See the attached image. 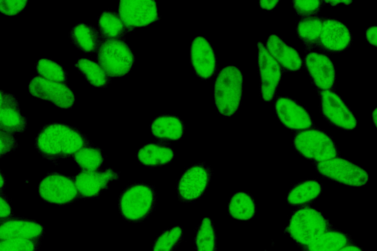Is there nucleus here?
<instances>
[{"label":"nucleus","mask_w":377,"mask_h":251,"mask_svg":"<svg viewBox=\"0 0 377 251\" xmlns=\"http://www.w3.org/2000/svg\"><path fill=\"white\" fill-rule=\"evenodd\" d=\"M34 145L43 158L55 163L74 155L82 147L93 144L76 127L54 123L45 125L40 129Z\"/></svg>","instance_id":"f257e3e1"},{"label":"nucleus","mask_w":377,"mask_h":251,"mask_svg":"<svg viewBox=\"0 0 377 251\" xmlns=\"http://www.w3.org/2000/svg\"><path fill=\"white\" fill-rule=\"evenodd\" d=\"M157 203L154 186L135 183L126 188L118 201L119 213L129 222L139 223L146 219L153 212Z\"/></svg>","instance_id":"f03ea898"},{"label":"nucleus","mask_w":377,"mask_h":251,"mask_svg":"<svg viewBox=\"0 0 377 251\" xmlns=\"http://www.w3.org/2000/svg\"><path fill=\"white\" fill-rule=\"evenodd\" d=\"M243 76L241 70L228 65L218 72L214 86V101L219 113L231 117L237 111L242 95Z\"/></svg>","instance_id":"7ed1b4c3"},{"label":"nucleus","mask_w":377,"mask_h":251,"mask_svg":"<svg viewBox=\"0 0 377 251\" xmlns=\"http://www.w3.org/2000/svg\"><path fill=\"white\" fill-rule=\"evenodd\" d=\"M333 227L332 225L321 212L314 208L306 207L293 214L286 231L301 249L319 235Z\"/></svg>","instance_id":"20e7f679"},{"label":"nucleus","mask_w":377,"mask_h":251,"mask_svg":"<svg viewBox=\"0 0 377 251\" xmlns=\"http://www.w3.org/2000/svg\"><path fill=\"white\" fill-rule=\"evenodd\" d=\"M293 145L301 156L316 163L340 155L332 138L318 128H309L296 133L293 139Z\"/></svg>","instance_id":"39448f33"},{"label":"nucleus","mask_w":377,"mask_h":251,"mask_svg":"<svg viewBox=\"0 0 377 251\" xmlns=\"http://www.w3.org/2000/svg\"><path fill=\"white\" fill-rule=\"evenodd\" d=\"M97 61L110 77L127 75L135 62L129 45L121 39L105 40L97 51Z\"/></svg>","instance_id":"423d86ee"},{"label":"nucleus","mask_w":377,"mask_h":251,"mask_svg":"<svg viewBox=\"0 0 377 251\" xmlns=\"http://www.w3.org/2000/svg\"><path fill=\"white\" fill-rule=\"evenodd\" d=\"M315 166L323 177L345 185L361 187L369 180L368 174L364 169L342 158L337 157L316 163Z\"/></svg>","instance_id":"0eeeda50"},{"label":"nucleus","mask_w":377,"mask_h":251,"mask_svg":"<svg viewBox=\"0 0 377 251\" xmlns=\"http://www.w3.org/2000/svg\"><path fill=\"white\" fill-rule=\"evenodd\" d=\"M38 194L44 201L58 205L70 204L80 199L74 178L51 172L41 180Z\"/></svg>","instance_id":"6e6552de"},{"label":"nucleus","mask_w":377,"mask_h":251,"mask_svg":"<svg viewBox=\"0 0 377 251\" xmlns=\"http://www.w3.org/2000/svg\"><path fill=\"white\" fill-rule=\"evenodd\" d=\"M212 169L204 162L193 165L183 174L177 185L179 200L193 201L205 192L211 181Z\"/></svg>","instance_id":"1a4fd4ad"},{"label":"nucleus","mask_w":377,"mask_h":251,"mask_svg":"<svg viewBox=\"0 0 377 251\" xmlns=\"http://www.w3.org/2000/svg\"><path fill=\"white\" fill-rule=\"evenodd\" d=\"M322 115L332 126L344 130L354 129L357 121L342 98L334 91L319 92Z\"/></svg>","instance_id":"9d476101"},{"label":"nucleus","mask_w":377,"mask_h":251,"mask_svg":"<svg viewBox=\"0 0 377 251\" xmlns=\"http://www.w3.org/2000/svg\"><path fill=\"white\" fill-rule=\"evenodd\" d=\"M303 66L318 92L335 90V69L326 54L315 51L306 53L303 59Z\"/></svg>","instance_id":"9b49d317"},{"label":"nucleus","mask_w":377,"mask_h":251,"mask_svg":"<svg viewBox=\"0 0 377 251\" xmlns=\"http://www.w3.org/2000/svg\"><path fill=\"white\" fill-rule=\"evenodd\" d=\"M28 91L34 97L48 100L59 108H71L75 102V94L66 84L51 81L39 76L31 78Z\"/></svg>","instance_id":"f8f14e48"},{"label":"nucleus","mask_w":377,"mask_h":251,"mask_svg":"<svg viewBox=\"0 0 377 251\" xmlns=\"http://www.w3.org/2000/svg\"><path fill=\"white\" fill-rule=\"evenodd\" d=\"M118 14L130 29L145 26L159 19L155 0H122L119 3Z\"/></svg>","instance_id":"ddd939ff"},{"label":"nucleus","mask_w":377,"mask_h":251,"mask_svg":"<svg viewBox=\"0 0 377 251\" xmlns=\"http://www.w3.org/2000/svg\"><path fill=\"white\" fill-rule=\"evenodd\" d=\"M352 36L348 27L342 22L325 17L317 48L323 54L337 53L349 49Z\"/></svg>","instance_id":"4468645a"},{"label":"nucleus","mask_w":377,"mask_h":251,"mask_svg":"<svg viewBox=\"0 0 377 251\" xmlns=\"http://www.w3.org/2000/svg\"><path fill=\"white\" fill-rule=\"evenodd\" d=\"M258 49V64L260 76V89L262 98L270 101L274 98L281 80L283 70L261 42L257 44Z\"/></svg>","instance_id":"2eb2a0df"},{"label":"nucleus","mask_w":377,"mask_h":251,"mask_svg":"<svg viewBox=\"0 0 377 251\" xmlns=\"http://www.w3.org/2000/svg\"><path fill=\"white\" fill-rule=\"evenodd\" d=\"M274 109L279 121L290 129L300 131L314 126L307 111L290 98L278 97L274 103Z\"/></svg>","instance_id":"dca6fc26"},{"label":"nucleus","mask_w":377,"mask_h":251,"mask_svg":"<svg viewBox=\"0 0 377 251\" xmlns=\"http://www.w3.org/2000/svg\"><path fill=\"white\" fill-rule=\"evenodd\" d=\"M119 173L111 168L94 171H82L74 178L80 199H92L108 187V183L119 178Z\"/></svg>","instance_id":"f3484780"},{"label":"nucleus","mask_w":377,"mask_h":251,"mask_svg":"<svg viewBox=\"0 0 377 251\" xmlns=\"http://www.w3.org/2000/svg\"><path fill=\"white\" fill-rule=\"evenodd\" d=\"M190 62L196 75L202 79L212 77L217 70L216 57L210 43L203 36L195 37L190 47Z\"/></svg>","instance_id":"a211bd4d"},{"label":"nucleus","mask_w":377,"mask_h":251,"mask_svg":"<svg viewBox=\"0 0 377 251\" xmlns=\"http://www.w3.org/2000/svg\"><path fill=\"white\" fill-rule=\"evenodd\" d=\"M44 233V226L33 220L15 216L0 222V240L20 238L41 240Z\"/></svg>","instance_id":"6ab92c4d"},{"label":"nucleus","mask_w":377,"mask_h":251,"mask_svg":"<svg viewBox=\"0 0 377 251\" xmlns=\"http://www.w3.org/2000/svg\"><path fill=\"white\" fill-rule=\"evenodd\" d=\"M265 47L284 70L296 72L303 67V59L298 52L286 44L277 35L270 34L267 39Z\"/></svg>","instance_id":"aec40b11"},{"label":"nucleus","mask_w":377,"mask_h":251,"mask_svg":"<svg viewBox=\"0 0 377 251\" xmlns=\"http://www.w3.org/2000/svg\"><path fill=\"white\" fill-rule=\"evenodd\" d=\"M68 36L76 48L86 53L98 51L104 41L99 30L91 25L83 23L73 26Z\"/></svg>","instance_id":"412c9836"},{"label":"nucleus","mask_w":377,"mask_h":251,"mask_svg":"<svg viewBox=\"0 0 377 251\" xmlns=\"http://www.w3.org/2000/svg\"><path fill=\"white\" fill-rule=\"evenodd\" d=\"M150 128L153 136L162 141H176L182 137L185 126L178 116L163 114L154 119Z\"/></svg>","instance_id":"4be33fe9"},{"label":"nucleus","mask_w":377,"mask_h":251,"mask_svg":"<svg viewBox=\"0 0 377 251\" xmlns=\"http://www.w3.org/2000/svg\"><path fill=\"white\" fill-rule=\"evenodd\" d=\"M174 156V151L163 141L144 145L138 151L137 158L145 166L156 167L169 163Z\"/></svg>","instance_id":"5701e85b"},{"label":"nucleus","mask_w":377,"mask_h":251,"mask_svg":"<svg viewBox=\"0 0 377 251\" xmlns=\"http://www.w3.org/2000/svg\"><path fill=\"white\" fill-rule=\"evenodd\" d=\"M353 243L350 235L334 227L322 233L305 247L302 251H337Z\"/></svg>","instance_id":"b1692460"},{"label":"nucleus","mask_w":377,"mask_h":251,"mask_svg":"<svg viewBox=\"0 0 377 251\" xmlns=\"http://www.w3.org/2000/svg\"><path fill=\"white\" fill-rule=\"evenodd\" d=\"M325 17L316 16L302 18L298 22L296 33L303 42L307 53L317 48Z\"/></svg>","instance_id":"393cba45"},{"label":"nucleus","mask_w":377,"mask_h":251,"mask_svg":"<svg viewBox=\"0 0 377 251\" xmlns=\"http://www.w3.org/2000/svg\"><path fill=\"white\" fill-rule=\"evenodd\" d=\"M322 186L315 180L300 182L289 191L287 200L289 205L300 206L313 202L321 194Z\"/></svg>","instance_id":"a878e982"},{"label":"nucleus","mask_w":377,"mask_h":251,"mask_svg":"<svg viewBox=\"0 0 377 251\" xmlns=\"http://www.w3.org/2000/svg\"><path fill=\"white\" fill-rule=\"evenodd\" d=\"M256 205L252 196L247 192H238L230 198L228 211L230 216L241 221H247L254 217Z\"/></svg>","instance_id":"bb28decb"},{"label":"nucleus","mask_w":377,"mask_h":251,"mask_svg":"<svg viewBox=\"0 0 377 251\" xmlns=\"http://www.w3.org/2000/svg\"><path fill=\"white\" fill-rule=\"evenodd\" d=\"M98 26L104 41L120 39L131 30L125 25L115 11L110 10L104 11L100 15Z\"/></svg>","instance_id":"cd10ccee"},{"label":"nucleus","mask_w":377,"mask_h":251,"mask_svg":"<svg viewBox=\"0 0 377 251\" xmlns=\"http://www.w3.org/2000/svg\"><path fill=\"white\" fill-rule=\"evenodd\" d=\"M74 67L93 87L104 88L111 82L110 77L103 68L91 59L80 58L74 64Z\"/></svg>","instance_id":"c85d7f7f"},{"label":"nucleus","mask_w":377,"mask_h":251,"mask_svg":"<svg viewBox=\"0 0 377 251\" xmlns=\"http://www.w3.org/2000/svg\"><path fill=\"white\" fill-rule=\"evenodd\" d=\"M0 112L1 131L14 135L25 130L27 119L20 113V106L1 105Z\"/></svg>","instance_id":"c756f323"},{"label":"nucleus","mask_w":377,"mask_h":251,"mask_svg":"<svg viewBox=\"0 0 377 251\" xmlns=\"http://www.w3.org/2000/svg\"><path fill=\"white\" fill-rule=\"evenodd\" d=\"M195 244L196 251H217V236L212 221L204 218L197 227Z\"/></svg>","instance_id":"7c9ffc66"},{"label":"nucleus","mask_w":377,"mask_h":251,"mask_svg":"<svg viewBox=\"0 0 377 251\" xmlns=\"http://www.w3.org/2000/svg\"><path fill=\"white\" fill-rule=\"evenodd\" d=\"M74 156L75 161L82 171L99 170L104 160L102 150L92 146L82 147Z\"/></svg>","instance_id":"2f4dec72"},{"label":"nucleus","mask_w":377,"mask_h":251,"mask_svg":"<svg viewBox=\"0 0 377 251\" xmlns=\"http://www.w3.org/2000/svg\"><path fill=\"white\" fill-rule=\"evenodd\" d=\"M38 76L51 81L66 84L68 72L56 62L48 58H41L35 64Z\"/></svg>","instance_id":"473e14b6"},{"label":"nucleus","mask_w":377,"mask_h":251,"mask_svg":"<svg viewBox=\"0 0 377 251\" xmlns=\"http://www.w3.org/2000/svg\"><path fill=\"white\" fill-rule=\"evenodd\" d=\"M183 230L175 226L163 231L155 240L153 251H174L182 240Z\"/></svg>","instance_id":"72a5a7b5"},{"label":"nucleus","mask_w":377,"mask_h":251,"mask_svg":"<svg viewBox=\"0 0 377 251\" xmlns=\"http://www.w3.org/2000/svg\"><path fill=\"white\" fill-rule=\"evenodd\" d=\"M41 240L20 238L0 240V251H38Z\"/></svg>","instance_id":"f704fd0d"},{"label":"nucleus","mask_w":377,"mask_h":251,"mask_svg":"<svg viewBox=\"0 0 377 251\" xmlns=\"http://www.w3.org/2000/svg\"><path fill=\"white\" fill-rule=\"evenodd\" d=\"M296 13L302 18L316 16L325 4L324 0H293Z\"/></svg>","instance_id":"c9c22d12"},{"label":"nucleus","mask_w":377,"mask_h":251,"mask_svg":"<svg viewBox=\"0 0 377 251\" xmlns=\"http://www.w3.org/2000/svg\"><path fill=\"white\" fill-rule=\"evenodd\" d=\"M28 0H0V10L4 15L14 16L25 8Z\"/></svg>","instance_id":"e433bc0d"},{"label":"nucleus","mask_w":377,"mask_h":251,"mask_svg":"<svg viewBox=\"0 0 377 251\" xmlns=\"http://www.w3.org/2000/svg\"><path fill=\"white\" fill-rule=\"evenodd\" d=\"M18 146L14 135L0 130V156L15 150Z\"/></svg>","instance_id":"4c0bfd02"},{"label":"nucleus","mask_w":377,"mask_h":251,"mask_svg":"<svg viewBox=\"0 0 377 251\" xmlns=\"http://www.w3.org/2000/svg\"><path fill=\"white\" fill-rule=\"evenodd\" d=\"M15 217L7 197L0 191V222Z\"/></svg>","instance_id":"58836bf2"},{"label":"nucleus","mask_w":377,"mask_h":251,"mask_svg":"<svg viewBox=\"0 0 377 251\" xmlns=\"http://www.w3.org/2000/svg\"><path fill=\"white\" fill-rule=\"evenodd\" d=\"M0 105L20 106V104L14 95L1 90Z\"/></svg>","instance_id":"ea45409f"},{"label":"nucleus","mask_w":377,"mask_h":251,"mask_svg":"<svg viewBox=\"0 0 377 251\" xmlns=\"http://www.w3.org/2000/svg\"><path fill=\"white\" fill-rule=\"evenodd\" d=\"M377 26L376 25L368 27L366 31V38L368 42L372 46L377 47Z\"/></svg>","instance_id":"a19ab883"},{"label":"nucleus","mask_w":377,"mask_h":251,"mask_svg":"<svg viewBox=\"0 0 377 251\" xmlns=\"http://www.w3.org/2000/svg\"><path fill=\"white\" fill-rule=\"evenodd\" d=\"M279 2V0H260V6L264 9L270 10L273 9Z\"/></svg>","instance_id":"79ce46f5"},{"label":"nucleus","mask_w":377,"mask_h":251,"mask_svg":"<svg viewBox=\"0 0 377 251\" xmlns=\"http://www.w3.org/2000/svg\"><path fill=\"white\" fill-rule=\"evenodd\" d=\"M337 251H363V250L353 242L343 247Z\"/></svg>","instance_id":"37998d69"},{"label":"nucleus","mask_w":377,"mask_h":251,"mask_svg":"<svg viewBox=\"0 0 377 251\" xmlns=\"http://www.w3.org/2000/svg\"><path fill=\"white\" fill-rule=\"evenodd\" d=\"M325 3H329L331 5H335L339 3H343L344 4H349L352 2V1L350 0H324Z\"/></svg>","instance_id":"c03bdc74"},{"label":"nucleus","mask_w":377,"mask_h":251,"mask_svg":"<svg viewBox=\"0 0 377 251\" xmlns=\"http://www.w3.org/2000/svg\"><path fill=\"white\" fill-rule=\"evenodd\" d=\"M372 118L374 124L376 127H377V108H376L372 113Z\"/></svg>","instance_id":"a18cd8bd"},{"label":"nucleus","mask_w":377,"mask_h":251,"mask_svg":"<svg viewBox=\"0 0 377 251\" xmlns=\"http://www.w3.org/2000/svg\"><path fill=\"white\" fill-rule=\"evenodd\" d=\"M5 185L4 177H3L2 174H0V191H2V188H4Z\"/></svg>","instance_id":"49530a36"}]
</instances>
